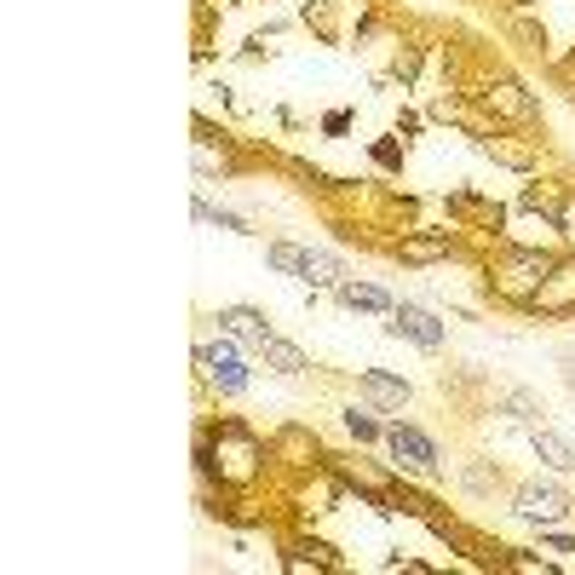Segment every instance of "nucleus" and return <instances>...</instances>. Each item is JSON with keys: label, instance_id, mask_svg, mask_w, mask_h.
<instances>
[{"label": "nucleus", "instance_id": "1", "mask_svg": "<svg viewBox=\"0 0 575 575\" xmlns=\"http://www.w3.org/2000/svg\"><path fill=\"white\" fill-rule=\"evenodd\" d=\"M552 253H541V248H512L495 265V294L501 299H512V305H535V294H541V282L552 276Z\"/></svg>", "mask_w": 575, "mask_h": 575}, {"label": "nucleus", "instance_id": "2", "mask_svg": "<svg viewBox=\"0 0 575 575\" xmlns=\"http://www.w3.org/2000/svg\"><path fill=\"white\" fill-rule=\"evenodd\" d=\"M196 363H202L207 386H219L225 397H242L248 391V363H242V351L230 334H219L213 345H196Z\"/></svg>", "mask_w": 575, "mask_h": 575}, {"label": "nucleus", "instance_id": "3", "mask_svg": "<svg viewBox=\"0 0 575 575\" xmlns=\"http://www.w3.org/2000/svg\"><path fill=\"white\" fill-rule=\"evenodd\" d=\"M386 449H391V460L403 466V472H426L432 478L437 466H443V455H437V443L420 426H409V420H397V426H386Z\"/></svg>", "mask_w": 575, "mask_h": 575}, {"label": "nucleus", "instance_id": "4", "mask_svg": "<svg viewBox=\"0 0 575 575\" xmlns=\"http://www.w3.org/2000/svg\"><path fill=\"white\" fill-rule=\"evenodd\" d=\"M512 512L518 518H529V524H564L575 506L564 489H552V483H524L518 495H512Z\"/></svg>", "mask_w": 575, "mask_h": 575}, {"label": "nucleus", "instance_id": "5", "mask_svg": "<svg viewBox=\"0 0 575 575\" xmlns=\"http://www.w3.org/2000/svg\"><path fill=\"white\" fill-rule=\"evenodd\" d=\"M213 322H219V334H230V340L248 345V351H265V345L276 340L271 317H265V311H253V305H225Z\"/></svg>", "mask_w": 575, "mask_h": 575}, {"label": "nucleus", "instance_id": "6", "mask_svg": "<svg viewBox=\"0 0 575 575\" xmlns=\"http://www.w3.org/2000/svg\"><path fill=\"white\" fill-rule=\"evenodd\" d=\"M391 334H397V340H414L420 351H443V340H449V328H443L432 311H420V305H397V311H391Z\"/></svg>", "mask_w": 575, "mask_h": 575}, {"label": "nucleus", "instance_id": "7", "mask_svg": "<svg viewBox=\"0 0 575 575\" xmlns=\"http://www.w3.org/2000/svg\"><path fill=\"white\" fill-rule=\"evenodd\" d=\"M357 386L368 391V403L386 414H403L409 409V380H397V374H386V368H363L357 374Z\"/></svg>", "mask_w": 575, "mask_h": 575}, {"label": "nucleus", "instance_id": "8", "mask_svg": "<svg viewBox=\"0 0 575 575\" xmlns=\"http://www.w3.org/2000/svg\"><path fill=\"white\" fill-rule=\"evenodd\" d=\"M529 449H535V460H541L547 472H575V443L564 432H552V426H529Z\"/></svg>", "mask_w": 575, "mask_h": 575}, {"label": "nucleus", "instance_id": "9", "mask_svg": "<svg viewBox=\"0 0 575 575\" xmlns=\"http://www.w3.org/2000/svg\"><path fill=\"white\" fill-rule=\"evenodd\" d=\"M334 294H340L345 311H368V317H391V311H397V305H391V294L380 288V282H351V276H345Z\"/></svg>", "mask_w": 575, "mask_h": 575}, {"label": "nucleus", "instance_id": "10", "mask_svg": "<svg viewBox=\"0 0 575 575\" xmlns=\"http://www.w3.org/2000/svg\"><path fill=\"white\" fill-rule=\"evenodd\" d=\"M529 311H575V259L570 265H552V276L541 282V294Z\"/></svg>", "mask_w": 575, "mask_h": 575}, {"label": "nucleus", "instance_id": "11", "mask_svg": "<svg viewBox=\"0 0 575 575\" xmlns=\"http://www.w3.org/2000/svg\"><path fill=\"white\" fill-rule=\"evenodd\" d=\"M455 230H432V236H403L397 242V259L403 265H426V259H443V253H455Z\"/></svg>", "mask_w": 575, "mask_h": 575}, {"label": "nucleus", "instance_id": "12", "mask_svg": "<svg viewBox=\"0 0 575 575\" xmlns=\"http://www.w3.org/2000/svg\"><path fill=\"white\" fill-rule=\"evenodd\" d=\"M259 357H265V368H271V374H282V380H294V374H305V351H299L294 340H282V334H276V340L265 345Z\"/></svg>", "mask_w": 575, "mask_h": 575}, {"label": "nucleus", "instance_id": "13", "mask_svg": "<svg viewBox=\"0 0 575 575\" xmlns=\"http://www.w3.org/2000/svg\"><path fill=\"white\" fill-rule=\"evenodd\" d=\"M265 259H271L282 276H294V282H305V265H311V248H299V242H271L265 248Z\"/></svg>", "mask_w": 575, "mask_h": 575}, {"label": "nucleus", "instance_id": "14", "mask_svg": "<svg viewBox=\"0 0 575 575\" xmlns=\"http://www.w3.org/2000/svg\"><path fill=\"white\" fill-rule=\"evenodd\" d=\"M305 282H311V288H340V282H345V265H340V259H334L328 248H311V265H305Z\"/></svg>", "mask_w": 575, "mask_h": 575}, {"label": "nucleus", "instance_id": "15", "mask_svg": "<svg viewBox=\"0 0 575 575\" xmlns=\"http://www.w3.org/2000/svg\"><path fill=\"white\" fill-rule=\"evenodd\" d=\"M190 213H196L202 225H219V230H236V236H248V219H242V213H230V207H213V202H202V196H196V207H190Z\"/></svg>", "mask_w": 575, "mask_h": 575}, {"label": "nucleus", "instance_id": "16", "mask_svg": "<svg viewBox=\"0 0 575 575\" xmlns=\"http://www.w3.org/2000/svg\"><path fill=\"white\" fill-rule=\"evenodd\" d=\"M340 420H345V432L357 437V443H386V426H380L368 409H345Z\"/></svg>", "mask_w": 575, "mask_h": 575}, {"label": "nucleus", "instance_id": "17", "mask_svg": "<svg viewBox=\"0 0 575 575\" xmlns=\"http://www.w3.org/2000/svg\"><path fill=\"white\" fill-rule=\"evenodd\" d=\"M506 409H518V420H529V426H541V403H535L529 391H506Z\"/></svg>", "mask_w": 575, "mask_h": 575}, {"label": "nucleus", "instance_id": "18", "mask_svg": "<svg viewBox=\"0 0 575 575\" xmlns=\"http://www.w3.org/2000/svg\"><path fill=\"white\" fill-rule=\"evenodd\" d=\"M552 230H564V242H575V190L564 196V207L552 213Z\"/></svg>", "mask_w": 575, "mask_h": 575}, {"label": "nucleus", "instance_id": "19", "mask_svg": "<svg viewBox=\"0 0 575 575\" xmlns=\"http://www.w3.org/2000/svg\"><path fill=\"white\" fill-rule=\"evenodd\" d=\"M374 161L397 173V167H403V144H397V138H380V144H374Z\"/></svg>", "mask_w": 575, "mask_h": 575}, {"label": "nucleus", "instance_id": "20", "mask_svg": "<svg viewBox=\"0 0 575 575\" xmlns=\"http://www.w3.org/2000/svg\"><path fill=\"white\" fill-rule=\"evenodd\" d=\"M345 127H351V115H345V110H328V115H322V133H328V138H340Z\"/></svg>", "mask_w": 575, "mask_h": 575}, {"label": "nucleus", "instance_id": "21", "mask_svg": "<svg viewBox=\"0 0 575 575\" xmlns=\"http://www.w3.org/2000/svg\"><path fill=\"white\" fill-rule=\"evenodd\" d=\"M541 541H547L552 552H575V535H558V529H547V535H541Z\"/></svg>", "mask_w": 575, "mask_h": 575}, {"label": "nucleus", "instance_id": "22", "mask_svg": "<svg viewBox=\"0 0 575 575\" xmlns=\"http://www.w3.org/2000/svg\"><path fill=\"white\" fill-rule=\"evenodd\" d=\"M570 391H575V368H570Z\"/></svg>", "mask_w": 575, "mask_h": 575}]
</instances>
